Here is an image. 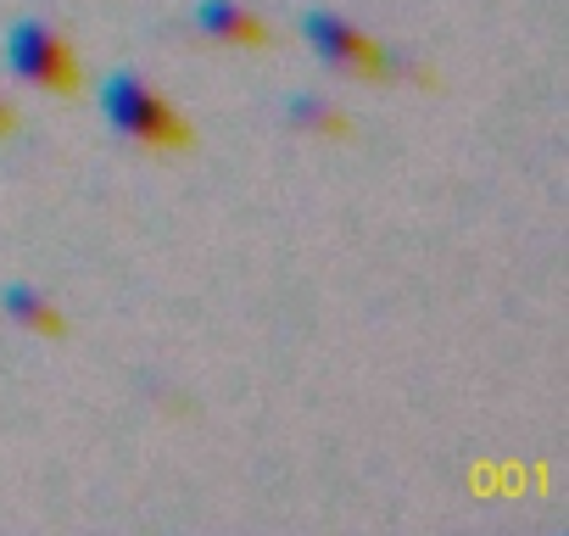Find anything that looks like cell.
I'll list each match as a JSON object with an SVG mask.
<instances>
[{
  "instance_id": "obj_1",
  "label": "cell",
  "mask_w": 569,
  "mask_h": 536,
  "mask_svg": "<svg viewBox=\"0 0 569 536\" xmlns=\"http://www.w3.org/2000/svg\"><path fill=\"white\" fill-rule=\"evenodd\" d=\"M101 107H107L112 129L129 135V140H146V146L184 140V129H179V118L168 112V101H162L146 79H134V73H112L107 90H101Z\"/></svg>"
},
{
  "instance_id": "obj_2",
  "label": "cell",
  "mask_w": 569,
  "mask_h": 536,
  "mask_svg": "<svg viewBox=\"0 0 569 536\" xmlns=\"http://www.w3.org/2000/svg\"><path fill=\"white\" fill-rule=\"evenodd\" d=\"M7 62H12L18 79L46 85V90H73V79H79L68 40L51 34L46 23H23V29L12 34V46H7Z\"/></svg>"
},
{
  "instance_id": "obj_3",
  "label": "cell",
  "mask_w": 569,
  "mask_h": 536,
  "mask_svg": "<svg viewBox=\"0 0 569 536\" xmlns=\"http://www.w3.org/2000/svg\"><path fill=\"white\" fill-rule=\"evenodd\" d=\"M302 29H308L313 51H319L336 73H375V68H386L380 46H369V40H363L347 18H336V12H308Z\"/></svg>"
},
{
  "instance_id": "obj_4",
  "label": "cell",
  "mask_w": 569,
  "mask_h": 536,
  "mask_svg": "<svg viewBox=\"0 0 569 536\" xmlns=\"http://www.w3.org/2000/svg\"><path fill=\"white\" fill-rule=\"evenodd\" d=\"M196 29L212 34V40H262V23L246 18L234 0H201V7H196Z\"/></svg>"
},
{
  "instance_id": "obj_5",
  "label": "cell",
  "mask_w": 569,
  "mask_h": 536,
  "mask_svg": "<svg viewBox=\"0 0 569 536\" xmlns=\"http://www.w3.org/2000/svg\"><path fill=\"white\" fill-rule=\"evenodd\" d=\"M0 308H7L18 325H29V330H51V325H57V308H51V302H46L34 286H7Z\"/></svg>"
},
{
  "instance_id": "obj_6",
  "label": "cell",
  "mask_w": 569,
  "mask_h": 536,
  "mask_svg": "<svg viewBox=\"0 0 569 536\" xmlns=\"http://www.w3.org/2000/svg\"><path fill=\"white\" fill-rule=\"evenodd\" d=\"M7 118H12V112H7V101H0V123H7Z\"/></svg>"
}]
</instances>
